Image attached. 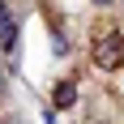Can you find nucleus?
<instances>
[{
  "label": "nucleus",
  "instance_id": "1",
  "mask_svg": "<svg viewBox=\"0 0 124 124\" xmlns=\"http://www.w3.org/2000/svg\"><path fill=\"white\" fill-rule=\"evenodd\" d=\"M94 64H99L103 73L124 69V39L120 34H103L99 43H94Z\"/></svg>",
  "mask_w": 124,
  "mask_h": 124
},
{
  "label": "nucleus",
  "instance_id": "2",
  "mask_svg": "<svg viewBox=\"0 0 124 124\" xmlns=\"http://www.w3.org/2000/svg\"><path fill=\"white\" fill-rule=\"evenodd\" d=\"M73 99H77V90H73V81H64V86H56V107H69Z\"/></svg>",
  "mask_w": 124,
  "mask_h": 124
},
{
  "label": "nucleus",
  "instance_id": "3",
  "mask_svg": "<svg viewBox=\"0 0 124 124\" xmlns=\"http://www.w3.org/2000/svg\"><path fill=\"white\" fill-rule=\"evenodd\" d=\"M94 4H116V0H94Z\"/></svg>",
  "mask_w": 124,
  "mask_h": 124
}]
</instances>
